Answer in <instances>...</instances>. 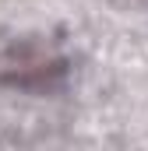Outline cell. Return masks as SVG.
I'll use <instances>...</instances> for the list:
<instances>
[{
	"instance_id": "cell-1",
	"label": "cell",
	"mask_w": 148,
	"mask_h": 151,
	"mask_svg": "<svg viewBox=\"0 0 148 151\" xmlns=\"http://www.w3.org/2000/svg\"><path fill=\"white\" fill-rule=\"evenodd\" d=\"M60 70H64V63L49 49L32 46V42L11 46L0 53V81H11V84H42Z\"/></svg>"
}]
</instances>
